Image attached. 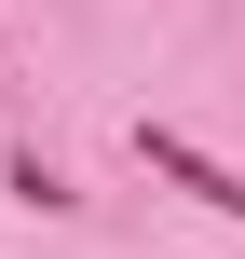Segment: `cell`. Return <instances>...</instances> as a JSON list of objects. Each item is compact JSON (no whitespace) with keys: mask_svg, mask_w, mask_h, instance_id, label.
Segmentation results:
<instances>
[{"mask_svg":"<svg viewBox=\"0 0 245 259\" xmlns=\"http://www.w3.org/2000/svg\"><path fill=\"white\" fill-rule=\"evenodd\" d=\"M136 164H164V178H177L191 205H218V219H245V178H232V164H218V150H191L177 123H136Z\"/></svg>","mask_w":245,"mask_h":259,"instance_id":"obj_1","label":"cell"}]
</instances>
